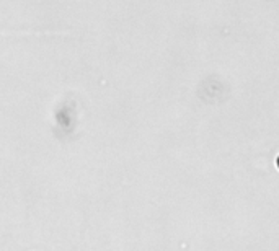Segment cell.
<instances>
[{
  "label": "cell",
  "instance_id": "obj_1",
  "mask_svg": "<svg viewBox=\"0 0 279 251\" xmlns=\"http://www.w3.org/2000/svg\"><path fill=\"white\" fill-rule=\"evenodd\" d=\"M276 163H277V168H279V156H277V162Z\"/></svg>",
  "mask_w": 279,
  "mask_h": 251
}]
</instances>
